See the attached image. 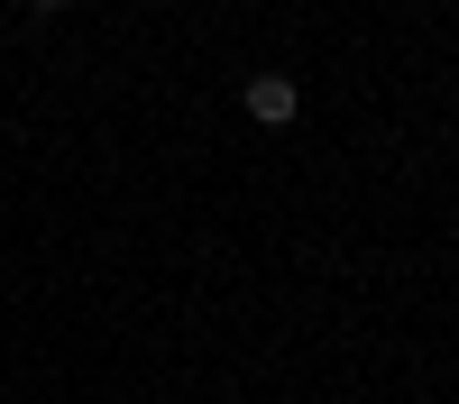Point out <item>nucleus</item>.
<instances>
[{
    "label": "nucleus",
    "mask_w": 459,
    "mask_h": 404,
    "mask_svg": "<svg viewBox=\"0 0 459 404\" xmlns=\"http://www.w3.org/2000/svg\"><path fill=\"white\" fill-rule=\"evenodd\" d=\"M239 110H248L257 129H294V110H303V92L285 83V73H257V83L239 92Z\"/></svg>",
    "instance_id": "f257e3e1"
},
{
    "label": "nucleus",
    "mask_w": 459,
    "mask_h": 404,
    "mask_svg": "<svg viewBox=\"0 0 459 404\" xmlns=\"http://www.w3.org/2000/svg\"><path fill=\"white\" fill-rule=\"evenodd\" d=\"M28 10H65V0H28Z\"/></svg>",
    "instance_id": "f03ea898"
}]
</instances>
